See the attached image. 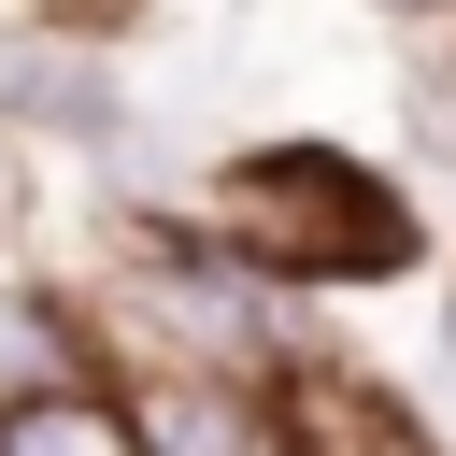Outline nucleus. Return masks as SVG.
I'll return each mask as SVG.
<instances>
[{
	"instance_id": "39448f33",
	"label": "nucleus",
	"mask_w": 456,
	"mask_h": 456,
	"mask_svg": "<svg viewBox=\"0 0 456 456\" xmlns=\"http://www.w3.org/2000/svg\"><path fill=\"white\" fill-rule=\"evenodd\" d=\"M356 456H413V428H356Z\"/></svg>"
},
{
	"instance_id": "20e7f679",
	"label": "nucleus",
	"mask_w": 456,
	"mask_h": 456,
	"mask_svg": "<svg viewBox=\"0 0 456 456\" xmlns=\"http://www.w3.org/2000/svg\"><path fill=\"white\" fill-rule=\"evenodd\" d=\"M57 370H71V342L28 314V299H0V413H28V399H57Z\"/></svg>"
},
{
	"instance_id": "f03ea898",
	"label": "nucleus",
	"mask_w": 456,
	"mask_h": 456,
	"mask_svg": "<svg viewBox=\"0 0 456 456\" xmlns=\"http://www.w3.org/2000/svg\"><path fill=\"white\" fill-rule=\"evenodd\" d=\"M128 442H157V456H285V442H271V413H256L242 385H157Z\"/></svg>"
},
{
	"instance_id": "7ed1b4c3",
	"label": "nucleus",
	"mask_w": 456,
	"mask_h": 456,
	"mask_svg": "<svg viewBox=\"0 0 456 456\" xmlns=\"http://www.w3.org/2000/svg\"><path fill=\"white\" fill-rule=\"evenodd\" d=\"M0 456H142L128 442V413H100V399H28V413H0Z\"/></svg>"
},
{
	"instance_id": "f257e3e1",
	"label": "nucleus",
	"mask_w": 456,
	"mask_h": 456,
	"mask_svg": "<svg viewBox=\"0 0 456 456\" xmlns=\"http://www.w3.org/2000/svg\"><path fill=\"white\" fill-rule=\"evenodd\" d=\"M228 228H242V256H271L299 285H356V271H385L413 242L385 214V185L342 171V157H242L228 171Z\"/></svg>"
}]
</instances>
